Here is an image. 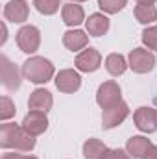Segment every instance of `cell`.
Segmentation results:
<instances>
[{
    "instance_id": "obj_1",
    "label": "cell",
    "mask_w": 157,
    "mask_h": 159,
    "mask_svg": "<svg viewBox=\"0 0 157 159\" xmlns=\"http://www.w3.org/2000/svg\"><path fill=\"white\" fill-rule=\"evenodd\" d=\"M22 74L34 83H46L54 76V65L41 56H34V57L24 61Z\"/></svg>"
},
{
    "instance_id": "obj_2",
    "label": "cell",
    "mask_w": 157,
    "mask_h": 159,
    "mask_svg": "<svg viewBox=\"0 0 157 159\" xmlns=\"http://www.w3.org/2000/svg\"><path fill=\"white\" fill-rule=\"evenodd\" d=\"M17 44L24 54H34L39 50L41 44V32L35 26H22L17 32Z\"/></svg>"
},
{
    "instance_id": "obj_3",
    "label": "cell",
    "mask_w": 157,
    "mask_h": 159,
    "mask_svg": "<svg viewBox=\"0 0 157 159\" xmlns=\"http://www.w3.org/2000/svg\"><path fill=\"white\" fill-rule=\"evenodd\" d=\"M129 67L133 72H139V74H144V72H150L154 67H155V56L144 48H135L129 52Z\"/></svg>"
},
{
    "instance_id": "obj_4",
    "label": "cell",
    "mask_w": 157,
    "mask_h": 159,
    "mask_svg": "<svg viewBox=\"0 0 157 159\" xmlns=\"http://www.w3.org/2000/svg\"><path fill=\"white\" fill-rule=\"evenodd\" d=\"M96 102H98V106L104 107V109H107V107L115 106V104H118V102H122L120 87H118L117 81H104V83L98 87Z\"/></svg>"
},
{
    "instance_id": "obj_5",
    "label": "cell",
    "mask_w": 157,
    "mask_h": 159,
    "mask_svg": "<svg viewBox=\"0 0 157 159\" xmlns=\"http://www.w3.org/2000/svg\"><path fill=\"white\" fill-rule=\"evenodd\" d=\"M128 115H129V107H128L126 102H118L115 106L104 109V115H102L104 129H111V128H115L118 124H122L124 120L128 119Z\"/></svg>"
},
{
    "instance_id": "obj_6",
    "label": "cell",
    "mask_w": 157,
    "mask_h": 159,
    "mask_svg": "<svg viewBox=\"0 0 157 159\" xmlns=\"http://www.w3.org/2000/svg\"><path fill=\"white\" fill-rule=\"evenodd\" d=\"M102 65V56L96 48H85L76 56V69L81 72H94Z\"/></svg>"
},
{
    "instance_id": "obj_7",
    "label": "cell",
    "mask_w": 157,
    "mask_h": 159,
    "mask_svg": "<svg viewBox=\"0 0 157 159\" xmlns=\"http://www.w3.org/2000/svg\"><path fill=\"white\" fill-rule=\"evenodd\" d=\"M22 129L28 131L30 135L37 137V135H43L48 128V119H46V113L44 111H30L24 120H22Z\"/></svg>"
},
{
    "instance_id": "obj_8",
    "label": "cell",
    "mask_w": 157,
    "mask_h": 159,
    "mask_svg": "<svg viewBox=\"0 0 157 159\" xmlns=\"http://www.w3.org/2000/svg\"><path fill=\"white\" fill-rule=\"evenodd\" d=\"M0 69H2V83L7 91H17L20 87V72L19 69L6 57H0Z\"/></svg>"
},
{
    "instance_id": "obj_9",
    "label": "cell",
    "mask_w": 157,
    "mask_h": 159,
    "mask_svg": "<svg viewBox=\"0 0 157 159\" xmlns=\"http://www.w3.org/2000/svg\"><path fill=\"white\" fill-rule=\"evenodd\" d=\"M81 85V78L76 70L72 69H65L59 70V74L56 76V87L61 93H76Z\"/></svg>"
},
{
    "instance_id": "obj_10",
    "label": "cell",
    "mask_w": 157,
    "mask_h": 159,
    "mask_svg": "<svg viewBox=\"0 0 157 159\" xmlns=\"http://www.w3.org/2000/svg\"><path fill=\"white\" fill-rule=\"evenodd\" d=\"M133 120H135V126L144 133H154L157 129L155 109L154 107H139L133 115Z\"/></svg>"
},
{
    "instance_id": "obj_11",
    "label": "cell",
    "mask_w": 157,
    "mask_h": 159,
    "mask_svg": "<svg viewBox=\"0 0 157 159\" xmlns=\"http://www.w3.org/2000/svg\"><path fill=\"white\" fill-rule=\"evenodd\" d=\"M30 15V6L24 0H11L4 7V17L9 22H24L28 20Z\"/></svg>"
},
{
    "instance_id": "obj_12",
    "label": "cell",
    "mask_w": 157,
    "mask_h": 159,
    "mask_svg": "<svg viewBox=\"0 0 157 159\" xmlns=\"http://www.w3.org/2000/svg\"><path fill=\"white\" fill-rule=\"evenodd\" d=\"M52 104H54V98L46 89H35L30 94V100H28L30 111H44L46 113V111L52 109Z\"/></svg>"
},
{
    "instance_id": "obj_13",
    "label": "cell",
    "mask_w": 157,
    "mask_h": 159,
    "mask_svg": "<svg viewBox=\"0 0 157 159\" xmlns=\"http://www.w3.org/2000/svg\"><path fill=\"white\" fill-rule=\"evenodd\" d=\"M85 26H87V32L89 35L92 37H102L104 34H107L109 30V19L102 13H92L87 20H85Z\"/></svg>"
},
{
    "instance_id": "obj_14",
    "label": "cell",
    "mask_w": 157,
    "mask_h": 159,
    "mask_svg": "<svg viewBox=\"0 0 157 159\" xmlns=\"http://www.w3.org/2000/svg\"><path fill=\"white\" fill-rule=\"evenodd\" d=\"M150 146H152L150 139H146V137H142V135H135V137H131V139L128 141L126 150H128V154L133 159H144V156H146L148 150H150Z\"/></svg>"
},
{
    "instance_id": "obj_15",
    "label": "cell",
    "mask_w": 157,
    "mask_h": 159,
    "mask_svg": "<svg viewBox=\"0 0 157 159\" xmlns=\"http://www.w3.org/2000/svg\"><path fill=\"white\" fill-rule=\"evenodd\" d=\"M63 44L72 52H79L89 44V35H85L81 30H69L63 35Z\"/></svg>"
},
{
    "instance_id": "obj_16",
    "label": "cell",
    "mask_w": 157,
    "mask_h": 159,
    "mask_svg": "<svg viewBox=\"0 0 157 159\" xmlns=\"http://www.w3.org/2000/svg\"><path fill=\"white\" fill-rule=\"evenodd\" d=\"M61 17H63V22H65L67 26H78V24H81V22L85 20L83 7L78 6V4H74V2L63 6V9H61Z\"/></svg>"
},
{
    "instance_id": "obj_17",
    "label": "cell",
    "mask_w": 157,
    "mask_h": 159,
    "mask_svg": "<svg viewBox=\"0 0 157 159\" xmlns=\"http://www.w3.org/2000/svg\"><path fill=\"white\" fill-rule=\"evenodd\" d=\"M22 131V126L17 124H2L0 128V146L2 148H15V143Z\"/></svg>"
},
{
    "instance_id": "obj_18",
    "label": "cell",
    "mask_w": 157,
    "mask_h": 159,
    "mask_svg": "<svg viewBox=\"0 0 157 159\" xmlns=\"http://www.w3.org/2000/svg\"><path fill=\"white\" fill-rule=\"evenodd\" d=\"M107 152H109V148L102 141H98V139H89L83 144V156H85V159H105L107 157Z\"/></svg>"
},
{
    "instance_id": "obj_19",
    "label": "cell",
    "mask_w": 157,
    "mask_h": 159,
    "mask_svg": "<svg viewBox=\"0 0 157 159\" xmlns=\"http://www.w3.org/2000/svg\"><path fill=\"white\" fill-rule=\"evenodd\" d=\"M128 67H129V65L126 63V57H124L122 54H109V56L105 57V69H107V72H109L111 76H120V74H124Z\"/></svg>"
},
{
    "instance_id": "obj_20",
    "label": "cell",
    "mask_w": 157,
    "mask_h": 159,
    "mask_svg": "<svg viewBox=\"0 0 157 159\" xmlns=\"http://www.w3.org/2000/svg\"><path fill=\"white\" fill-rule=\"evenodd\" d=\"M133 13L141 24H152L154 20H157V9L154 4H137Z\"/></svg>"
},
{
    "instance_id": "obj_21",
    "label": "cell",
    "mask_w": 157,
    "mask_h": 159,
    "mask_svg": "<svg viewBox=\"0 0 157 159\" xmlns=\"http://www.w3.org/2000/svg\"><path fill=\"white\" fill-rule=\"evenodd\" d=\"M35 148V137L34 135H30L28 131H20V135H19V139H17V143H15V152H20V154H26V152H32Z\"/></svg>"
},
{
    "instance_id": "obj_22",
    "label": "cell",
    "mask_w": 157,
    "mask_h": 159,
    "mask_svg": "<svg viewBox=\"0 0 157 159\" xmlns=\"http://www.w3.org/2000/svg\"><path fill=\"white\" fill-rule=\"evenodd\" d=\"M34 6L43 15H54V13H57V9L61 6V0H35Z\"/></svg>"
},
{
    "instance_id": "obj_23",
    "label": "cell",
    "mask_w": 157,
    "mask_h": 159,
    "mask_svg": "<svg viewBox=\"0 0 157 159\" xmlns=\"http://www.w3.org/2000/svg\"><path fill=\"white\" fill-rule=\"evenodd\" d=\"M126 2H128V0H98V7H100L102 11L113 15V13H118V11L124 9Z\"/></svg>"
},
{
    "instance_id": "obj_24",
    "label": "cell",
    "mask_w": 157,
    "mask_h": 159,
    "mask_svg": "<svg viewBox=\"0 0 157 159\" xmlns=\"http://www.w3.org/2000/svg\"><path fill=\"white\" fill-rule=\"evenodd\" d=\"M15 115V104L9 96H2L0 100V120H7Z\"/></svg>"
},
{
    "instance_id": "obj_25",
    "label": "cell",
    "mask_w": 157,
    "mask_h": 159,
    "mask_svg": "<svg viewBox=\"0 0 157 159\" xmlns=\"http://www.w3.org/2000/svg\"><path fill=\"white\" fill-rule=\"evenodd\" d=\"M142 43L150 50H157V26H150L142 32Z\"/></svg>"
},
{
    "instance_id": "obj_26",
    "label": "cell",
    "mask_w": 157,
    "mask_h": 159,
    "mask_svg": "<svg viewBox=\"0 0 157 159\" xmlns=\"http://www.w3.org/2000/svg\"><path fill=\"white\" fill-rule=\"evenodd\" d=\"M105 159H131V156L128 154V150H109Z\"/></svg>"
},
{
    "instance_id": "obj_27",
    "label": "cell",
    "mask_w": 157,
    "mask_h": 159,
    "mask_svg": "<svg viewBox=\"0 0 157 159\" xmlns=\"http://www.w3.org/2000/svg\"><path fill=\"white\" fill-rule=\"evenodd\" d=\"M2 159H37L34 156H22V154H4Z\"/></svg>"
},
{
    "instance_id": "obj_28",
    "label": "cell",
    "mask_w": 157,
    "mask_h": 159,
    "mask_svg": "<svg viewBox=\"0 0 157 159\" xmlns=\"http://www.w3.org/2000/svg\"><path fill=\"white\" fill-rule=\"evenodd\" d=\"M144 159H157V146L155 144L150 146V150H148V154L144 156Z\"/></svg>"
},
{
    "instance_id": "obj_29",
    "label": "cell",
    "mask_w": 157,
    "mask_h": 159,
    "mask_svg": "<svg viewBox=\"0 0 157 159\" xmlns=\"http://www.w3.org/2000/svg\"><path fill=\"white\" fill-rule=\"evenodd\" d=\"M137 4H155V0H135Z\"/></svg>"
},
{
    "instance_id": "obj_30",
    "label": "cell",
    "mask_w": 157,
    "mask_h": 159,
    "mask_svg": "<svg viewBox=\"0 0 157 159\" xmlns=\"http://www.w3.org/2000/svg\"><path fill=\"white\" fill-rule=\"evenodd\" d=\"M70 2H85V0H70Z\"/></svg>"
},
{
    "instance_id": "obj_31",
    "label": "cell",
    "mask_w": 157,
    "mask_h": 159,
    "mask_svg": "<svg viewBox=\"0 0 157 159\" xmlns=\"http://www.w3.org/2000/svg\"><path fill=\"white\" fill-rule=\"evenodd\" d=\"M155 120H157V109H155Z\"/></svg>"
}]
</instances>
